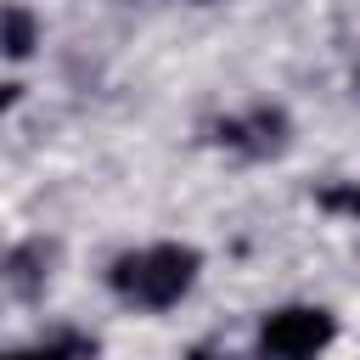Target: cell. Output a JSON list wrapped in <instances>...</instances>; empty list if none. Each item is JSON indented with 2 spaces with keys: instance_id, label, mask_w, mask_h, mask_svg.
Returning <instances> with one entry per match:
<instances>
[{
  "instance_id": "cell-1",
  "label": "cell",
  "mask_w": 360,
  "mask_h": 360,
  "mask_svg": "<svg viewBox=\"0 0 360 360\" xmlns=\"http://www.w3.org/2000/svg\"><path fill=\"white\" fill-rule=\"evenodd\" d=\"M197 248H180V242H158V248H141V253H124L112 264V292L129 298V304H146V309H169L191 292L197 281Z\"/></svg>"
},
{
  "instance_id": "cell-2",
  "label": "cell",
  "mask_w": 360,
  "mask_h": 360,
  "mask_svg": "<svg viewBox=\"0 0 360 360\" xmlns=\"http://www.w3.org/2000/svg\"><path fill=\"white\" fill-rule=\"evenodd\" d=\"M332 338H338V321L321 304H287V309H270L264 315L259 354L264 360H315Z\"/></svg>"
},
{
  "instance_id": "cell-3",
  "label": "cell",
  "mask_w": 360,
  "mask_h": 360,
  "mask_svg": "<svg viewBox=\"0 0 360 360\" xmlns=\"http://www.w3.org/2000/svg\"><path fill=\"white\" fill-rule=\"evenodd\" d=\"M28 51H34V17H28V6H6V56L22 62Z\"/></svg>"
},
{
  "instance_id": "cell-4",
  "label": "cell",
  "mask_w": 360,
  "mask_h": 360,
  "mask_svg": "<svg viewBox=\"0 0 360 360\" xmlns=\"http://www.w3.org/2000/svg\"><path fill=\"white\" fill-rule=\"evenodd\" d=\"M6 360H84V343L79 338H56V343H39V349H17Z\"/></svg>"
},
{
  "instance_id": "cell-5",
  "label": "cell",
  "mask_w": 360,
  "mask_h": 360,
  "mask_svg": "<svg viewBox=\"0 0 360 360\" xmlns=\"http://www.w3.org/2000/svg\"><path fill=\"white\" fill-rule=\"evenodd\" d=\"M326 202H343V208H354V214H360V186H354V191H332Z\"/></svg>"
}]
</instances>
